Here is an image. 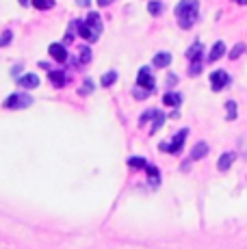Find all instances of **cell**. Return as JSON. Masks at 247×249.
I'll list each match as a JSON object with an SVG mask.
<instances>
[{
  "instance_id": "1",
  "label": "cell",
  "mask_w": 247,
  "mask_h": 249,
  "mask_svg": "<svg viewBox=\"0 0 247 249\" xmlns=\"http://www.w3.org/2000/svg\"><path fill=\"white\" fill-rule=\"evenodd\" d=\"M197 0H182V2L176 7V16H178V22L182 28L193 26V22L197 20Z\"/></svg>"
},
{
  "instance_id": "2",
  "label": "cell",
  "mask_w": 247,
  "mask_h": 249,
  "mask_svg": "<svg viewBox=\"0 0 247 249\" xmlns=\"http://www.w3.org/2000/svg\"><path fill=\"white\" fill-rule=\"evenodd\" d=\"M33 104V98L28 93H11L4 100V108H26Z\"/></svg>"
},
{
  "instance_id": "3",
  "label": "cell",
  "mask_w": 247,
  "mask_h": 249,
  "mask_svg": "<svg viewBox=\"0 0 247 249\" xmlns=\"http://www.w3.org/2000/svg\"><path fill=\"white\" fill-rule=\"evenodd\" d=\"M230 85V76H228V71L223 70H217L211 74V87L212 91H221L223 87H228Z\"/></svg>"
},
{
  "instance_id": "4",
  "label": "cell",
  "mask_w": 247,
  "mask_h": 249,
  "mask_svg": "<svg viewBox=\"0 0 247 249\" xmlns=\"http://www.w3.org/2000/svg\"><path fill=\"white\" fill-rule=\"evenodd\" d=\"M137 85L145 91H152L154 89V76H152L150 68H141L139 74H137Z\"/></svg>"
},
{
  "instance_id": "5",
  "label": "cell",
  "mask_w": 247,
  "mask_h": 249,
  "mask_svg": "<svg viewBox=\"0 0 247 249\" xmlns=\"http://www.w3.org/2000/svg\"><path fill=\"white\" fill-rule=\"evenodd\" d=\"M187 135H189V130H187V128H182V130L174 137V141L167 143V152H169V154H180V152H182L184 141H187Z\"/></svg>"
},
{
  "instance_id": "6",
  "label": "cell",
  "mask_w": 247,
  "mask_h": 249,
  "mask_svg": "<svg viewBox=\"0 0 247 249\" xmlns=\"http://www.w3.org/2000/svg\"><path fill=\"white\" fill-rule=\"evenodd\" d=\"M78 33H80V37H83L85 41H89V44H93V41H96L98 37H100V33H98V31H93L91 26H87L85 22H80V24H78Z\"/></svg>"
},
{
  "instance_id": "7",
  "label": "cell",
  "mask_w": 247,
  "mask_h": 249,
  "mask_svg": "<svg viewBox=\"0 0 247 249\" xmlns=\"http://www.w3.org/2000/svg\"><path fill=\"white\" fill-rule=\"evenodd\" d=\"M48 52H50V56H54V61H59V63H65V61H68V50H65V46L52 44L48 48Z\"/></svg>"
},
{
  "instance_id": "8",
  "label": "cell",
  "mask_w": 247,
  "mask_h": 249,
  "mask_svg": "<svg viewBox=\"0 0 247 249\" xmlns=\"http://www.w3.org/2000/svg\"><path fill=\"white\" fill-rule=\"evenodd\" d=\"M223 54H226V44H223V41H217V44L212 46V50L208 52V63H215V61H219Z\"/></svg>"
},
{
  "instance_id": "9",
  "label": "cell",
  "mask_w": 247,
  "mask_h": 249,
  "mask_svg": "<svg viewBox=\"0 0 247 249\" xmlns=\"http://www.w3.org/2000/svg\"><path fill=\"white\" fill-rule=\"evenodd\" d=\"M18 85H20V87H24V89H35L37 85H39V78H37L35 74H24V76H20V78H18Z\"/></svg>"
},
{
  "instance_id": "10",
  "label": "cell",
  "mask_w": 247,
  "mask_h": 249,
  "mask_svg": "<svg viewBox=\"0 0 247 249\" xmlns=\"http://www.w3.org/2000/svg\"><path fill=\"white\" fill-rule=\"evenodd\" d=\"M234 160H236V154H234V152H228V154H221V159H219V162H217V167H219L221 171H228Z\"/></svg>"
},
{
  "instance_id": "11",
  "label": "cell",
  "mask_w": 247,
  "mask_h": 249,
  "mask_svg": "<svg viewBox=\"0 0 247 249\" xmlns=\"http://www.w3.org/2000/svg\"><path fill=\"white\" fill-rule=\"evenodd\" d=\"M206 154H208V145L204 141H199L197 145H193V150H191V160H199Z\"/></svg>"
},
{
  "instance_id": "12",
  "label": "cell",
  "mask_w": 247,
  "mask_h": 249,
  "mask_svg": "<svg viewBox=\"0 0 247 249\" xmlns=\"http://www.w3.org/2000/svg\"><path fill=\"white\" fill-rule=\"evenodd\" d=\"M50 83L52 87H65V83H68V76L63 74V71H50Z\"/></svg>"
},
{
  "instance_id": "13",
  "label": "cell",
  "mask_w": 247,
  "mask_h": 249,
  "mask_svg": "<svg viewBox=\"0 0 247 249\" xmlns=\"http://www.w3.org/2000/svg\"><path fill=\"white\" fill-rule=\"evenodd\" d=\"M152 63L156 65V68H167L169 63H172V54L169 52H159V54L154 56V61Z\"/></svg>"
},
{
  "instance_id": "14",
  "label": "cell",
  "mask_w": 247,
  "mask_h": 249,
  "mask_svg": "<svg viewBox=\"0 0 247 249\" xmlns=\"http://www.w3.org/2000/svg\"><path fill=\"white\" fill-rule=\"evenodd\" d=\"M85 24H87V26H91L93 31H98V33H102V20H100V16L98 13H89L87 16V20H85Z\"/></svg>"
},
{
  "instance_id": "15",
  "label": "cell",
  "mask_w": 247,
  "mask_h": 249,
  "mask_svg": "<svg viewBox=\"0 0 247 249\" xmlns=\"http://www.w3.org/2000/svg\"><path fill=\"white\" fill-rule=\"evenodd\" d=\"M163 102L167 104V107H176V108H178L180 102H182V95H178V93H165Z\"/></svg>"
},
{
  "instance_id": "16",
  "label": "cell",
  "mask_w": 247,
  "mask_h": 249,
  "mask_svg": "<svg viewBox=\"0 0 247 249\" xmlns=\"http://www.w3.org/2000/svg\"><path fill=\"white\" fill-rule=\"evenodd\" d=\"M187 56H189L191 61H199V56H202V44H199V41H197V44H193V46L187 50Z\"/></svg>"
},
{
  "instance_id": "17",
  "label": "cell",
  "mask_w": 247,
  "mask_h": 249,
  "mask_svg": "<svg viewBox=\"0 0 247 249\" xmlns=\"http://www.w3.org/2000/svg\"><path fill=\"white\" fill-rule=\"evenodd\" d=\"M33 7L39 9V11H48L54 7V0H33Z\"/></svg>"
},
{
  "instance_id": "18",
  "label": "cell",
  "mask_w": 247,
  "mask_h": 249,
  "mask_svg": "<svg viewBox=\"0 0 247 249\" xmlns=\"http://www.w3.org/2000/svg\"><path fill=\"white\" fill-rule=\"evenodd\" d=\"M128 165H130L132 169H143V167H148V160L141 159V156H132V159L128 160Z\"/></svg>"
},
{
  "instance_id": "19",
  "label": "cell",
  "mask_w": 247,
  "mask_h": 249,
  "mask_svg": "<svg viewBox=\"0 0 247 249\" xmlns=\"http://www.w3.org/2000/svg\"><path fill=\"white\" fill-rule=\"evenodd\" d=\"M145 169H148V176H150V182H152V184H159V180H160L159 169H156L154 165H148V167H145Z\"/></svg>"
},
{
  "instance_id": "20",
  "label": "cell",
  "mask_w": 247,
  "mask_h": 249,
  "mask_svg": "<svg viewBox=\"0 0 247 249\" xmlns=\"http://www.w3.org/2000/svg\"><path fill=\"white\" fill-rule=\"evenodd\" d=\"M115 80H117V71H108V74L102 76V87H111Z\"/></svg>"
},
{
  "instance_id": "21",
  "label": "cell",
  "mask_w": 247,
  "mask_h": 249,
  "mask_svg": "<svg viewBox=\"0 0 247 249\" xmlns=\"http://www.w3.org/2000/svg\"><path fill=\"white\" fill-rule=\"evenodd\" d=\"M152 122H154V124H152V132H156V130H159V128L165 124V115L156 111V115H154V119H152Z\"/></svg>"
},
{
  "instance_id": "22",
  "label": "cell",
  "mask_w": 247,
  "mask_h": 249,
  "mask_svg": "<svg viewBox=\"0 0 247 249\" xmlns=\"http://www.w3.org/2000/svg\"><path fill=\"white\" fill-rule=\"evenodd\" d=\"M226 111H228V119H230V122H234V119H236V104L232 102V100L226 104Z\"/></svg>"
},
{
  "instance_id": "23",
  "label": "cell",
  "mask_w": 247,
  "mask_h": 249,
  "mask_svg": "<svg viewBox=\"0 0 247 249\" xmlns=\"http://www.w3.org/2000/svg\"><path fill=\"white\" fill-rule=\"evenodd\" d=\"M243 52H245V46H243V44H236L234 48H232V52H230V59H232V61L239 59V56L243 54Z\"/></svg>"
},
{
  "instance_id": "24",
  "label": "cell",
  "mask_w": 247,
  "mask_h": 249,
  "mask_svg": "<svg viewBox=\"0 0 247 249\" xmlns=\"http://www.w3.org/2000/svg\"><path fill=\"white\" fill-rule=\"evenodd\" d=\"M202 71V61H191V68H189V76H197Z\"/></svg>"
},
{
  "instance_id": "25",
  "label": "cell",
  "mask_w": 247,
  "mask_h": 249,
  "mask_svg": "<svg viewBox=\"0 0 247 249\" xmlns=\"http://www.w3.org/2000/svg\"><path fill=\"white\" fill-rule=\"evenodd\" d=\"M148 11L152 13V16H159V13L163 11V4H160V2H156V0H152V2H150V7H148Z\"/></svg>"
},
{
  "instance_id": "26",
  "label": "cell",
  "mask_w": 247,
  "mask_h": 249,
  "mask_svg": "<svg viewBox=\"0 0 247 249\" xmlns=\"http://www.w3.org/2000/svg\"><path fill=\"white\" fill-rule=\"evenodd\" d=\"M11 39H13V33L11 31H4L2 35H0V46H9V44H11Z\"/></svg>"
},
{
  "instance_id": "27",
  "label": "cell",
  "mask_w": 247,
  "mask_h": 249,
  "mask_svg": "<svg viewBox=\"0 0 247 249\" xmlns=\"http://www.w3.org/2000/svg\"><path fill=\"white\" fill-rule=\"evenodd\" d=\"M89 61H91V50L83 48V52H80V63H89Z\"/></svg>"
},
{
  "instance_id": "28",
  "label": "cell",
  "mask_w": 247,
  "mask_h": 249,
  "mask_svg": "<svg viewBox=\"0 0 247 249\" xmlns=\"http://www.w3.org/2000/svg\"><path fill=\"white\" fill-rule=\"evenodd\" d=\"M154 115H156V111H145L143 115H141L139 124H141V126H143V124H145V122H148V119H154Z\"/></svg>"
},
{
  "instance_id": "29",
  "label": "cell",
  "mask_w": 247,
  "mask_h": 249,
  "mask_svg": "<svg viewBox=\"0 0 247 249\" xmlns=\"http://www.w3.org/2000/svg\"><path fill=\"white\" fill-rule=\"evenodd\" d=\"M148 93H150V91H145V89H135V98L137 100H145V98H148Z\"/></svg>"
},
{
  "instance_id": "30",
  "label": "cell",
  "mask_w": 247,
  "mask_h": 249,
  "mask_svg": "<svg viewBox=\"0 0 247 249\" xmlns=\"http://www.w3.org/2000/svg\"><path fill=\"white\" fill-rule=\"evenodd\" d=\"M176 83H178V76H176V74H169V76H167V85H169V87H174Z\"/></svg>"
},
{
  "instance_id": "31",
  "label": "cell",
  "mask_w": 247,
  "mask_h": 249,
  "mask_svg": "<svg viewBox=\"0 0 247 249\" xmlns=\"http://www.w3.org/2000/svg\"><path fill=\"white\" fill-rule=\"evenodd\" d=\"M87 91H93V85L89 83V80H87V83H85V87H83V93H87Z\"/></svg>"
},
{
  "instance_id": "32",
  "label": "cell",
  "mask_w": 247,
  "mask_h": 249,
  "mask_svg": "<svg viewBox=\"0 0 247 249\" xmlns=\"http://www.w3.org/2000/svg\"><path fill=\"white\" fill-rule=\"evenodd\" d=\"M113 2V0H98V4H100V7H108V4H111Z\"/></svg>"
},
{
  "instance_id": "33",
  "label": "cell",
  "mask_w": 247,
  "mask_h": 249,
  "mask_svg": "<svg viewBox=\"0 0 247 249\" xmlns=\"http://www.w3.org/2000/svg\"><path fill=\"white\" fill-rule=\"evenodd\" d=\"M76 2H78L80 7H89V2H91V0H76Z\"/></svg>"
},
{
  "instance_id": "34",
  "label": "cell",
  "mask_w": 247,
  "mask_h": 249,
  "mask_svg": "<svg viewBox=\"0 0 247 249\" xmlns=\"http://www.w3.org/2000/svg\"><path fill=\"white\" fill-rule=\"evenodd\" d=\"M234 2H239V4H247V0H234Z\"/></svg>"
}]
</instances>
